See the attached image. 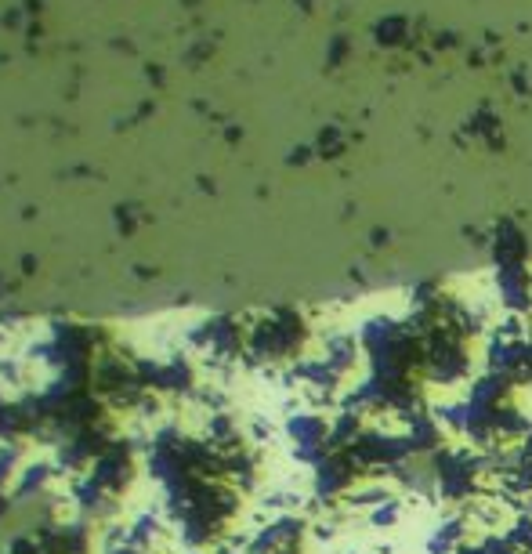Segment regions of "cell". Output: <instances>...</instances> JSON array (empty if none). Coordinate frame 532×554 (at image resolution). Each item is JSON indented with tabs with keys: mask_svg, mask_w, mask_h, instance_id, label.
Here are the masks:
<instances>
[{
	"mask_svg": "<svg viewBox=\"0 0 532 554\" xmlns=\"http://www.w3.org/2000/svg\"><path fill=\"white\" fill-rule=\"evenodd\" d=\"M485 457H475L467 449H438L431 457V482L438 486V497L449 504H467L478 497L482 486Z\"/></svg>",
	"mask_w": 532,
	"mask_h": 554,
	"instance_id": "6da1fadb",
	"label": "cell"
},
{
	"mask_svg": "<svg viewBox=\"0 0 532 554\" xmlns=\"http://www.w3.org/2000/svg\"><path fill=\"white\" fill-rule=\"evenodd\" d=\"M257 359H294L304 348V323L297 316H272L261 334L250 337Z\"/></svg>",
	"mask_w": 532,
	"mask_h": 554,
	"instance_id": "7a4b0ae2",
	"label": "cell"
},
{
	"mask_svg": "<svg viewBox=\"0 0 532 554\" xmlns=\"http://www.w3.org/2000/svg\"><path fill=\"white\" fill-rule=\"evenodd\" d=\"M286 435H290L297 457H301L304 464H319V460L333 449V442H330L333 424L326 421V417H319V413H297V417H290V421H286Z\"/></svg>",
	"mask_w": 532,
	"mask_h": 554,
	"instance_id": "3957f363",
	"label": "cell"
},
{
	"mask_svg": "<svg viewBox=\"0 0 532 554\" xmlns=\"http://www.w3.org/2000/svg\"><path fill=\"white\" fill-rule=\"evenodd\" d=\"M359 355H362V341H355V337H330L323 348V363L333 373L348 377L355 370V363H359Z\"/></svg>",
	"mask_w": 532,
	"mask_h": 554,
	"instance_id": "277c9868",
	"label": "cell"
},
{
	"mask_svg": "<svg viewBox=\"0 0 532 554\" xmlns=\"http://www.w3.org/2000/svg\"><path fill=\"white\" fill-rule=\"evenodd\" d=\"M399 518H402V504H399L395 497H388L384 504H377V507L370 511V522H373V526H395Z\"/></svg>",
	"mask_w": 532,
	"mask_h": 554,
	"instance_id": "5b68a950",
	"label": "cell"
}]
</instances>
